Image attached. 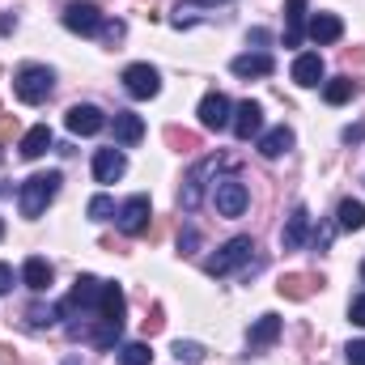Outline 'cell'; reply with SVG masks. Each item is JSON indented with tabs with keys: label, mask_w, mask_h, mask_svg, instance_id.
Instances as JSON below:
<instances>
[{
	"label": "cell",
	"mask_w": 365,
	"mask_h": 365,
	"mask_svg": "<svg viewBox=\"0 0 365 365\" xmlns=\"http://www.w3.org/2000/svg\"><path fill=\"white\" fill-rule=\"evenodd\" d=\"M123 314H128V302H123V289L110 284V280H98V276H77L73 293L60 302V319L68 340H81L93 349H115L119 336H123Z\"/></svg>",
	"instance_id": "obj_1"
},
{
	"label": "cell",
	"mask_w": 365,
	"mask_h": 365,
	"mask_svg": "<svg viewBox=\"0 0 365 365\" xmlns=\"http://www.w3.org/2000/svg\"><path fill=\"white\" fill-rule=\"evenodd\" d=\"M60 170H47V175H30V179L21 182V191H17V204H21V217H43V208L56 200V191H60Z\"/></svg>",
	"instance_id": "obj_2"
},
{
	"label": "cell",
	"mask_w": 365,
	"mask_h": 365,
	"mask_svg": "<svg viewBox=\"0 0 365 365\" xmlns=\"http://www.w3.org/2000/svg\"><path fill=\"white\" fill-rule=\"evenodd\" d=\"M51 86H56V77H51V68H43V64H26V68H17V77H13V93H17L26 106L47 102Z\"/></svg>",
	"instance_id": "obj_3"
},
{
	"label": "cell",
	"mask_w": 365,
	"mask_h": 365,
	"mask_svg": "<svg viewBox=\"0 0 365 365\" xmlns=\"http://www.w3.org/2000/svg\"><path fill=\"white\" fill-rule=\"evenodd\" d=\"M251 259H255V242H251V238H230L217 255L204 259V272L221 280V276H230L234 268H242V264H251Z\"/></svg>",
	"instance_id": "obj_4"
},
{
	"label": "cell",
	"mask_w": 365,
	"mask_h": 365,
	"mask_svg": "<svg viewBox=\"0 0 365 365\" xmlns=\"http://www.w3.org/2000/svg\"><path fill=\"white\" fill-rule=\"evenodd\" d=\"M212 204H217L221 217H242L247 204H251V191H247L242 179L230 175V179H217V187H212Z\"/></svg>",
	"instance_id": "obj_5"
},
{
	"label": "cell",
	"mask_w": 365,
	"mask_h": 365,
	"mask_svg": "<svg viewBox=\"0 0 365 365\" xmlns=\"http://www.w3.org/2000/svg\"><path fill=\"white\" fill-rule=\"evenodd\" d=\"M149 217H153V208H149V195H132L119 212H115V221H119V230L128 234V238H136V234H145L149 230Z\"/></svg>",
	"instance_id": "obj_6"
},
{
	"label": "cell",
	"mask_w": 365,
	"mask_h": 365,
	"mask_svg": "<svg viewBox=\"0 0 365 365\" xmlns=\"http://www.w3.org/2000/svg\"><path fill=\"white\" fill-rule=\"evenodd\" d=\"M64 26L73 30V34H102V13H98V4L90 0H73L68 9H64Z\"/></svg>",
	"instance_id": "obj_7"
},
{
	"label": "cell",
	"mask_w": 365,
	"mask_h": 365,
	"mask_svg": "<svg viewBox=\"0 0 365 365\" xmlns=\"http://www.w3.org/2000/svg\"><path fill=\"white\" fill-rule=\"evenodd\" d=\"M123 90L132 93V98H158L162 77H158L153 64H128V68H123Z\"/></svg>",
	"instance_id": "obj_8"
},
{
	"label": "cell",
	"mask_w": 365,
	"mask_h": 365,
	"mask_svg": "<svg viewBox=\"0 0 365 365\" xmlns=\"http://www.w3.org/2000/svg\"><path fill=\"white\" fill-rule=\"evenodd\" d=\"M230 128H234V136H238V140H251V136H259V128H264V106H259L255 98L238 102V106H234V119H230Z\"/></svg>",
	"instance_id": "obj_9"
},
{
	"label": "cell",
	"mask_w": 365,
	"mask_h": 365,
	"mask_svg": "<svg viewBox=\"0 0 365 365\" xmlns=\"http://www.w3.org/2000/svg\"><path fill=\"white\" fill-rule=\"evenodd\" d=\"M64 123H68V132H73V136H93V132H102V128H106V115H102L98 106H90V102H77V106H68Z\"/></svg>",
	"instance_id": "obj_10"
},
{
	"label": "cell",
	"mask_w": 365,
	"mask_h": 365,
	"mask_svg": "<svg viewBox=\"0 0 365 365\" xmlns=\"http://www.w3.org/2000/svg\"><path fill=\"white\" fill-rule=\"evenodd\" d=\"M230 119H234V115H230V98H225V93H204V98H200V123H204V128H208V132H221V128H230Z\"/></svg>",
	"instance_id": "obj_11"
},
{
	"label": "cell",
	"mask_w": 365,
	"mask_h": 365,
	"mask_svg": "<svg viewBox=\"0 0 365 365\" xmlns=\"http://www.w3.org/2000/svg\"><path fill=\"white\" fill-rule=\"evenodd\" d=\"M217 166H221V158H204V162L187 175V182H182V195H179V204L187 208V212L200 204V195H204V179H208V175H217Z\"/></svg>",
	"instance_id": "obj_12"
},
{
	"label": "cell",
	"mask_w": 365,
	"mask_h": 365,
	"mask_svg": "<svg viewBox=\"0 0 365 365\" xmlns=\"http://www.w3.org/2000/svg\"><path fill=\"white\" fill-rule=\"evenodd\" d=\"M319 289H323V276H306V272H289V276H280V284H276V293L289 297V302H306Z\"/></svg>",
	"instance_id": "obj_13"
},
{
	"label": "cell",
	"mask_w": 365,
	"mask_h": 365,
	"mask_svg": "<svg viewBox=\"0 0 365 365\" xmlns=\"http://www.w3.org/2000/svg\"><path fill=\"white\" fill-rule=\"evenodd\" d=\"M306 234H310V208H306V204H297V208L289 212L284 230H280V247H284V251H297V247L306 242Z\"/></svg>",
	"instance_id": "obj_14"
},
{
	"label": "cell",
	"mask_w": 365,
	"mask_h": 365,
	"mask_svg": "<svg viewBox=\"0 0 365 365\" xmlns=\"http://www.w3.org/2000/svg\"><path fill=\"white\" fill-rule=\"evenodd\" d=\"M123 170H128V158H123L119 149H98V153H93V179L98 182L123 179Z\"/></svg>",
	"instance_id": "obj_15"
},
{
	"label": "cell",
	"mask_w": 365,
	"mask_h": 365,
	"mask_svg": "<svg viewBox=\"0 0 365 365\" xmlns=\"http://www.w3.org/2000/svg\"><path fill=\"white\" fill-rule=\"evenodd\" d=\"M115 145H123V149H132V145H140V136H145V119L140 115H132V110H115Z\"/></svg>",
	"instance_id": "obj_16"
},
{
	"label": "cell",
	"mask_w": 365,
	"mask_h": 365,
	"mask_svg": "<svg viewBox=\"0 0 365 365\" xmlns=\"http://www.w3.org/2000/svg\"><path fill=\"white\" fill-rule=\"evenodd\" d=\"M230 68H234V77L251 81V77H272L276 64H272V56H268V51H247V56H238Z\"/></svg>",
	"instance_id": "obj_17"
},
{
	"label": "cell",
	"mask_w": 365,
	"mask_h": 365,
	"mask_svg": "<svg viewBox=\"0 0 365 365\" xmlns=\"http://www.w3.org/2000/svg\"><path fill=\"white\" fill-rule=\"evenodd\" d=\"M306 34H310L319 47H327V43H340V34H344V21H340L336 13H314Z\"/></svg>",
	"instance_id": "obj_18"
},
{
	"label": "cell",
	"mask_w": 365,
	"mask_h": 365,
	"mask_svg": "<svg viewBox=\"0 0 365 365\" xmlns=\"http://www.w3.org/2000/svg\"><path fill=\"white\" fill-rule=\"evenodd\" d=\"M293 81L306 86V90H314V86L323 81V56H319V51H302V56L293 60Z\"/></svg>",
	"instance_id": "obj_19"
},
{
	"label": "cell",
	"mask_w": 365,
	"mask_h": 365,
	"mask_svg": "<svg viewBox=\"0 0 365 365\" xmlns=\"http://www.w3.org/2000/svg\"><path fill=\"white\" fill-rule=\"evenodd\" d=\"M306 34V0H284V47H297Z\"/></svg>",
	"instance_id": "obj_20"
},
{
	"label": "cell",
	"mask_w": 365,
	"mask_h": 365,
	"mask_svg": "<svg viewBox=\"0 0 365 365\" xmlns=\"http://www.w3.org/2000/svg\"><path fill=\"white\" fill-rule=\"evenodd\" d=\"M276 336H280V319L276 314H259L251 336H247V344H251V353H264L268 344H276Z\"/></svg>",
	"instance_id": "obj_21"
},
{
	"label": "cell",
	"mask_w": 365,
	"mask_h": 365,
	"mask_svg": "<svg viewBox=\"0 0 365 365\" xmlns=\"http://www.w3.org/2000/svg\"><path fill=\"white\" fill-rule=\"evenodd\" d=\"M51 264L43 259V255H30L26 259V268H21V280H26V289H34V293H43L47 284H51Z\"/></svg>",
	"instance_id": "obj_22"
},
{
	"label": "cell",
	"mask_w": 365,
	"mask_h": 365,
	"mask_svg": "<svg viewBox=\"0 0 365 365\" xmlns=\"http://www.w3.org/2000/svg\"><path fill=\"white\" fill-rule=\"evenodd\" d=\"M289 149H293V128H284V123L259 136V153H264V158H280V153H289Z\"/></svg>",
	"instance_id": "obj_23"
},
{
	"label": "cell",
	"mask_w": 365,
	"mask_h": 365,
	"mask_svg": "<svg viewBox=\"0 0 365 365\" xmlns=\"http://www.w3.org/2000/svg\"><path fill=\"white\" fill-rule=\"evenodd\" d=\"M47 149H51V128H47V123L30 128V132L21 136V158H30V162H34V158H43Z\"/></svg>",
	"instance_id": "obj_24"
},
{
	"label": "cell",
	"mask_w": 365,
	"mask_h": 365,
	"mask_svg": "<svg viewBox=\"0 0 365 365\" xmlns=\"http://www.w3.org/2000/svg\"><path fill=\"white\" fill-rule=\"evenodd\" d=\"M51 323H60V306H43V302L26 306V327H30V331H43V327H51Z\"/></svg>",
	"instance_id": "obj_25"
},
{
	"label": "cell",
	"mask_w": 365,
	"mask_h": 365,
	"mask_svg": "<svg viewBox=\"0 0 365 365\" xmlns=\"http://www.w3.org/2000/svg\"><path fill=\"white\" fill-rule=\"evenodd\" d=\"M336 221H340V230H365V204L361 200H344Z\"/></svg>",
	"instance_id": "obj_26"
},
{
	"label": "cell",
	"mask_w": 365,
	"mask_h": 365,
	"mask_svg": "<svg viewBox=\"0 0 365 365\" xmlns=\"http://www.w3.org/2000/svg\"><path fill=\"white\" fill-rule=\"evenodd\" d=\"M353 93H357V81H353V77H331V81L323 86V98H327L331 106H340V102H349Z\"/></svg>",
	"instance_id": "obj_27"
},
{
	"label": "cell",
	"mask_w": 365,
	"mask_h": 365,
	"mask_svg": "<svg viewBox=\"0 0 365 365\" xmlns=\"http://www.w3.org/2000/svg\"><path fill=\"white\" fill-rule=\"evenodd\" d=\"M166 145L179 149V153H195V149H200V136L187 132V128H166Z\"/></svg>",
	"instance_id": "obj_28"
},
{
	"label": "cell",
	"mask_w": 365,
	"mask_h": 365,
	"mask_svg": "<svg viewBox=\"0 0 365 365\" xmlns=\"http://www.w3.org/2000/svg\"><path fill=\"white\" fill-rule=\"evenodd\" d=\"M153 361V349L145 344V340H136V344H123L119 349V365H149Z\"/></svg>",
	"instance_id": "obj_29"
},
{
	"label": "cell",
	"mask_w": 365,
	"mask_h": 365,
	"mask_svg": "<svg viewBox=\"0 0 365 365\" xmlns=\"http://www.w3.org/2000/svg\"><path fill=\"white\" fill-rule=\"evenodd\" d=\"M175 361L179 365H200L204 361V344H195V340H175Z\"/></svg>",
	"instance_id": "obj_30"
},
{
	"label": "cell",
	"mask_w": 365,
	"mask_h": 365,
	"mask_svg": "<svg viewBox=\"0 0 365 365\" xmlns=\"http://www.w3.org/2000/svg\"><path fill=\"white\" fill-rule=\"evenodd\" d=\"M115 217V200L110 195H93L90 200V221H110Z\"/></svg>",
	"instance_id": "obj_31"
},
{
	"label": "cell",
	"mask_w": 365,
	"mask_h": 365,
	"mask_svg": "<svg viewBox=\"0 0 365 365\" xmlns=\"http://www.w3.org/2000/svg\"><path fill=\"white\" fill-rule=\"evenodd\" d=\"M195 247H200V234H195V225H182L179 251H182V255H195Z\"/></svg>",
	"instance_id": "obj_32"
},
{
	"label": "cell",
	"mask_w": 365,
	"mask_h": 365,
	"mask_svg": "<svg viewBox=\"0 0 365 365\" xmlns=\"http://www.w3.org/2000/svg\"><path fill=\"white\" fill-rule=\"evenodd\" d=\"M162 327H166V310H162V306H153V310H149V319H145V336H158Z\"/></svg>",
	"instance_id": "obj_33"
},
{
	"label": "cell",
	"mask_w": 365,
	"mask_h": 365,
	"mask_svg": "<svg viewBox=\"0 0 365 365\" xmlns=\"http://www.w3.org/2000/svg\"><path fill=\"white\" fill-rule=\"evenodd\" d=\"M17 136V119L13 115H0V145H9Z\"/></svg>",
	"instance_id": "obj_34"
},
{
	"label": "cell",
	"mask_w": 365,
	"mask_h": 365,
	"mask_svg": "<svg viewBox=\"0 0 365 365\" xmlns=\"http://www.w3.org/2000/svg\"><path fill=\"white\" fill-rule=\"evenodd\" d=\"M349 319H353L357 327H365V293H361V297H353V302H349Z\"/></svg>",
	"instance_id": "obj_35"
},
{
	"label": "cell",
	"mask_w": 365,
	"mask_h": 365,
	"mask_svg": "<svg viewBox=\"0 0 365 365\" xmlns=\"http://www.w3.org/2000/svg\"><path fill=\"white\" fill-rule=\"evenodd\" d=\"M344 357H349V365H365V340H353L344 349Z\"/></svg>",
	"instance_id": "obj_36"
},
{
	"label": "cell",
	"mask_w": 365,
	"mask_h": 365,
	"mask_svg": "<svg viewBox=\"0 0 365 365\" xmlns=\"http://www.w3.org/2000/svg\"><path fill=\"white\" fill-rule=\"evenodd\" d=\"M102 38H106V43H119V38H123V21H106V26H102Z\"/></svg>",
	"instance_id": "obj_37"
},
{
	"label": "cell",
	"mask_w": 365,
	"mask_h": 365,
	"mask_svg": "<svg viewBox=\"0 0 365 365\" xmlns=\"http://www.w3.org/2000/svg\"><path fill=\"white\" fill-rule=\"evenodd\" d=\"M327 242H331V225H319V230H314V247H319V251H323V247H327Z\"/></svg>",
	"instance_id": "obj_38"
},
{
	"label": "cell",
	"mask_w": 365,
	"mask_h": 365,
	"mask_svg": "<svg viewBox=\"0 0 365 365\" xmlns=\"http://www.w3.org/2000/svg\"><path fill=\"white\" fill-rule=\"evenodd\" d=\"M9 289H13V268L0 264V293H9Z\"/></svg>",
	"instance_id": "obj_39"
},
{
	"label": "cell",
	"mask_w": 365,
	"mask_h": 365,
	"mask_svg": "<svg viewBox=\"0 0 365 365\" xmlns=\"http://www.w3.org/2000/svg\"><path fill=\"white\" fill-rule=\"evenodd\" d=\"M268 38H272V34H268V30H259V26H255V30H251V43H255V47H264V43H268Z\"/></svg>",
	"instance_id": "obj_40"
},
{
	"label": "cell",
	"mask_w": 365,
	"mask_h": 365,
	"mask_svg": "<svg viewBox=\"0 0 365 365\" xmlns=\"http://www.w3.org/2000/svg\"><path fill=\"white\" fill-rule=\"evenodd\" d=\"M13 26H17V21H13V17H0V34H9V30H13Z\"/></svg>",
	"instance_id": "obj_41"
},
{
	"label": "cell",
	"mask_w": 365,
	"mask_h": 365,
	"mask_svg": "<svg viewBox=\"0 0 365 365\" xmlns=\"http://www.w3.org/2000/svg\"><path fill=\"white\" fill-rule=\"evenodd\" d=\"M361 280H365V264H361Z\"/></svg>",
	"instance_id": "obj_42"
},
{
	"label": "cell",
	"mask_w": 365,
	"mask_h": 365,
	"mask_svg": "<svg viewBox=\"0 0 365 365\" xmlns=\"http://www.w3.org/2000/svg\"><path fill=\"white\" fill-rule=\"evenodd\" d=\"M0 238H4V225H0Z\"/></svg>",
	"instance_id": "obj_43"
},
{
	"label": "cell",
	"mask_w": 365,
	"mask_h": 365,
	"mask_svg": "<svg viewBox=\"0 0 365 365\" xmlns=\"http://www.w3.org/2000/svg\"><path fill=\"white\" fill-rule=\"evenodd\" d=\"M64 365H77V361H64Z\"/></svg>",
	"instance_id": "obj_44"
}]
</instances>
